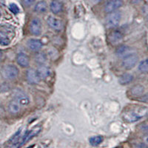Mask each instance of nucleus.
I'll use <instances>...</instances> for the list:
<instances>
[{
    "label": "nucleus",
    "mask_w": 148,
    "mask_h": 148,
    "mask_svg": "<svg viewBox=\"0 0 148 148\" xmlns=\"http://www.w3.org/2000/svg\"><path fill=\"white\" fill-rule=\"evenodd\" d=\"M147 109L143 107H134L127 110L123 113L122 118L126 122H135L141 119L146 115Z\"/></svg>",
    "instance_id": "f257e3e1"
},
{
    "label": "nucleus",
    "mask_w": 148,
    "mask_h": 148,
    "mask_svg": "<svg viewBox=\"0 0 148 148\" xmlns=\"http://www.w3.org/2000/svg\"><path fill=\"white\" fill-rule=\"evenodd\" d=\"M34 10L37 13H45V12L47 11V4L45 1H39V2H37V4L36 5L35 8H34Z\"/></svg>",
    "instance_id": "6ab92c4d"
},
{
    "label": "nucleus",
    "mask_w": 148,
    "mask_h": 148,
    "mask_svg": "<svg viewBox=\"0 0 148 148\" xmlns=\"http://www.w3.org/2000/svg\"><path fill=\"white\" fill-rule=\"evenodd\" d=\"M141 130L143 132H146L147 133H148V125H143L141 127Z\"/></svg>",
    "instance_id": "bb28decb"
},
{
    "label": "nucleus",
    "mask_w": 148,
    "mask_h": 148,
    "mask_svg": "<svg viewBox=\"0 0 148 148\" xmlns=\"http://www.w3.org/2000/svg\"><path fill=\"white\" fill-rule=\"evenodd\" d=\"M18 69L14 64H8L2 67L1 74L3 79L6 80H13L15 79L18 75Z\"/></svg>",
    "instance_id": "f03ea898"
},
{
    "label": "nucleus",
    "mask_w": 148,
    "mask_h": 148,
    "mask_svg": "<svg viewBox=\"0 0 148 148\" xmlns=\"http://www.w3.org/2000/svg\"><path fill=\"white\" fill-rule=\"evenodd\" d=\"M36 72L41 79H47L49 76V75H50V73H51L50 69H49L48 67L45 65H42V64L39 66V67L36 70Z\"/></svg>",
    "instance_id": "2eb2a0df"
},
{
    "label": "nucleus",
    "mask_w": 148,
    "mask_h": 148,
    "mask_svg": "<svg viewBox=\"0 0 148 148\" xmlns=\"http://www.w3.org/2000/svg\"><path fill=\"white\" fill-rule=\"evenodd\" d=\"M123 39V36L119 31H113L108 36V39L112 45H117L120 43Z\"/></svg>",
    "instance_id": "ddd939ff"
},
{
    "label": "nucleus",
    "mask_w": 148,
    "mask_h": 148,
    "mask_svg": "<svg viewBox=\"0 0 148 148\" xmlns=\"http://www.w3.org/2000/svg\"><path fill=\"white\" fill-rule=\"evenodd\" d=\"M1 16H2V14H1V11H0V18H1Z\"/></svg>",
    "instance_id": "2f4dec72"
},
{
    "label": "nucleus",
    "mask_w": 148,
    "mask_h": 148,
    "mask_svg": "<svg viewBox=\"0 0 148 148\" xmlns=\"http://www.w3.org/2000/svg\"><path fill=\"white\" fill-rule=\"evenodd\" d=\"M147 23H148V15L147 16Z\"/></svg>",
    "instance_id": "c756f323"
},
{
    "label": "nucleus",
    "mask_w": 148,
    "mask_h": 148,
    "mask_svg": "<svg viewBox=\"0 0 148 148\" xmlns=\"http://www.w3.org/2000/svg\"><path fill=\"white\" fill-rule=\"evenodd\" d=\"M22 104L18 102L17 100L14 99L10 101L8 104V110L11 114H18L22 109Z\"/></svg>",
    "instance_id": "f8f14e48"
},
{
    "label": "nucleus",
    "mask_w": 148,
    "mask_h": 148,
    "mask_svg": "<svg viewBox=\"0 0 148 148\" xmlns=\"http://www.w3.org/2000/svg\"><path fill=\"white\" fill-rule=\"evenodd\" d=\"M121 14L119 11H113L109 13L105 19V25L108 28H113L119 25L121 21Z\"/></svg>",
    "instance_id": "7ed1b4c3"
},
{
    "label": "nucleus",
    "mask_w": 148,
    "mask_h": 148,
    "mask_svg": "<svg viewBox=\"0 0 148 148\" xmlns=\"http://www.w3.org/2000/svg\"><path fill=\"white\" fill-rule=\"evenodd\" d=\"M15 99L22 105H27L30 103V99L27 95L22 90H17L15 92Z\"/></svg>",
    "instance_id": "9b49d317"
},
{
    "label": "nucleus",
    "mask_w": 148,
    "mask_h": 148,
    "mask_svg": "<svg viewBox=\"0 0 148 148\" xmlns=\"http://www.w3.org/2000/svg\"><path fill=\"white\" fill-rule=\"evenodd\" d=\"M103 140H104L103 136H97L91 137L90 138L89 141L90 145H92V146H98V145H100L102 142Z\"/></svg>",
    "instance_id": "aec40b11"
},
{
    "label": "nucleus",
    "mask_w": 148,
    "mask_h": 148,
    "mask_svg": "<svg viewBox=\"0 0 148 148\" xmlns=\"http://www.w3.org/2000/svg\"><path fill=\"white\" fill-rule=\"evenodd\" d=\"M138 70L142 73H148V59L141 62L138 65Z\"/></svg>",
    "instance_id": "412c9836"
},
{
    "label": "nucleus",
    "mask_w": 148,
    "mask_h": 148,
    "mask_svg": "<svg viewBox=\"0 0 148 148\" xmlns=\"http://www.w3.org/2000/svg\"><path fill=\"white\" fill-rule=\"evenodd\" d=\"M96 2H100V1H101V0H95Z\"/></svg>",
    "instance_id": "7c9ffc66"
},
{
    "label": "nucleus",
    "mask_w": 148,
    "mask_h": 148,
    "mask_svg": "<svg viewBox=\"0 0 148 148\" xmlns=\"http://www.w3.org/2000/svg\"><path fill=\"white\" fill-rule=\"evenodd\" d=\"M138 60V57L136 54H128L123 59L122 66L127 70L132 69L137 64Z\"/></svg>",
    "instance_id": "20e7f679"
},
{
    "label": "nucleus",
    "mask_w": 148,
    "mask_h": 148,
    "mask_svg": "<svg viewBox=\"0 0 148 148\" xmlns=\"http://www.w3.org/2000/svg\"><path fill=\"white\" fill-rule=\"evenodd\" d=\"M16 62L18 64L22 67H27L30 64V59L27 55L24 53H18L16 56Z\"/></svg>",
    "instance_id": "4468645a"
},
{
    "label": "nucleus",
    "mask_w": 148,
    "mask_h": 148,
    "mask_svg": "<svg viewBox=\"0 0 148 148\" xmlns=\"http://www.w3.org/2000/svg\"><path fill=\"white\" fill-rule=\"evenodd\" d=\"M127 49L128 47H126V46H121V47L117 50V54H119V55L120 56L123 55V54L127 52Z\"/></svg>",
    "instance_id": "393cba45"
},
{
    "label": "nucleus",
    "mask_w": 148,
    "mask_h": 148,
    "mask_svg": "<svg viewBox=\"0 0 148 148\" xmlns=\"http://www.w3.org/2000/svg\"><path fill=\"white\" fill-rule=\"evenodd\" d=\"M46 60H47V57H46V56L43 53H38L36 56V61L38 63H39V64H44L46 62Z\"/></svg>",
    "instance_id": "5701e85b"
},
{
    "label": "nucleus",
    "mask_w": 148,
    "mask_h": 148,
    "mask_svg": "<svg viewBox=\"0 0 148 148\" xmlns=\"http://www.w3.org/2000/svg\"><path fill=\"white\" fill-rule=\"evenodd\" d=\"M35 0H22V2L26 7H30V5H32Z\"/></svg>",
    "instance_id": "a878e982"
},
{
    "label": "nucleus",
    "mask_w": 148,
    "mask_h": 148,
    "mask_svg": "<svg viewBox=\"0 0 148 148\" xmlns=\"http://www.w3.org/2000/svg\"><path fill=\"white\" fill-rule=\"evenodd\" d=\"M27 46L30 51H39L43 46L42 42L39 39H30L27 41Z\"/></svg>",
    "instance_id": "1a4fd4ad"
},
{
    "label": "nucleus",
    "mask_w": 148,
    "mask_h": 148,
    "mask_svg": "<svg viewBox=\"0 0 148 148\" xmlns=\"http://www.w3.org/2000/svg\"><path fill=\"white\" fill-rule=\"evenodd\" d=\"M12 40V34L4 29L0 28V46H8Z\"/></svg>",
    "instance_id": "0eeeda50"
},
{
    "label": "nucleus",
    "mask_w": 148,
    "mask_h": 148,
    "mask_svg": "<svg viewBox=\"0 0 148 148\" xmlns=\"http://www.w3.org/2000/svg\"><path fill=\"white\" fill-rule=\"evenodd\" d=\"M123 5L122 0H111L106 4L104 7V10L106 13L109 14L121 8Z\"/></svg>",
    "instance_id": "423d86ee"
},
{
    "label": "nucleus",
    "mask_w": 148,
    "mask_h": 148,
    "mask_svg": "<svg viewBox=\"0 0 148 148\" xmlns=\"http://www.w3.org/2000/svg\"><path fill=\"white\" fill-rule=\"evenodd\" d=\"M47 22L48 25L54 30H61L63 27V24L62 21L53 16H49L47 18Z\"/></svg>",
    "instance_id": "9d476101"
},
{
    "label": "nucleus",
    "mask_w": 148,
    "mask_h": 148,
    "mask_svg": "<svg viewBox=\"0 0 148 148\" xmlns=\"http://www.w3.org/2000/svg\"><path fill=\"white\" fill-rule=\"evenodd\" d=\"M39 131H35V130H27V131L25 133V135H24L23 136H22V138H21L20 144H19V146L18 147L22 146L24 144H25L27 141H28L30 139V138H32L35 135H36Z\"/></svg>",
    "instance_id": "dca6fc26"
},
{
    "label": "nucleus",
    "mask_w": 148,
    "mask_h": 148,
    "mask_svg": "<svg viewBox=\"0 0 148 148\" xmlns=\"http://www.w3.org/2000/svg\"><path fill=\"white\" fill-rule=\"evenodd\" d=\"M2 57H3V53H2V51H0V62L2 61Z\"/></svg>",
    "instance_id": "c85d7f7f"
},
{
    "label": "nucleus",
    "mask_w": 148,
    "mask_h": 148,
    "mask_svg": "<svg viewBox=\"0 0 148 148\" xmlns=\"http://www.w3.org/2000/svg\"><path fill=\"white\" fill-rule=\"evenodd\" d=\"M143 141H144V143H145L147 146H148V133L145 135V136H144Z\"/></svg>",
    "instance_id": "cd10ccee"
},
{
    "label": "nucleus",
    "mask_w": 148,
    "mask_h": 148,
    "mask_svg": "<svg viewBox=\"0 0 148 148\" xmlns=\"http://www.w3.org/2000/svg\"><path fill=\"white\" fill-rule=\"evenodd\" d=\"M9 9L14 14H18L20 12V9L18 5L15 3H10L9 5Z\"/></svg>",
    "instance_id": "b1692460"
},
{
    "label": "nucleus",
    "mask_w": 148,
    "mask_h": 148,
    "mask_svg": "<svg viewBox=\"0 0 148 148\" xmlns=\"http://www.w3.org/2000/svg\"><path fill=\"white\" fill-rule=\"evenodd\" d=\"M30 31L33 35L39 36L42 33V23L39 18H34L30 25Z\"/></svg>",
    "instance_id": "39448f33"
},
{
    "label": "nucleus",
    "mask_w": 148,
    "mask_h": 148,
    "mask_svg": "<svg viewBox=\"0 0 148 148\" xmlns=\"http://www.w3.org/2000/svg\"><path fill=\"white\" fill-rule=\"evenodd\" d=\"M27 80L30 84H36L40 82L41 79L37 73L36 71L34 69H30L27 71L26 73Z\"/></svg>",
    "instance_id": "6e6552de"
},
{
    "label": "nucleus",
    "mask_w": 148,
    "mask_h": 148,
    "mask_svg": "<svg viewBox=\"0 0 148 148\" xmlns=\"http://www.w3.org/2000/svg\"><path fill=\"white\" fill-rule=\"evenodd\" d=\"M133 80V76L130 73H124L119 77V82L122 85H126Z\"/></svg>",
    "instance_id": "f3484780"
},
{
    "label": "nucleus",
    "mask_w": 148,
    "mask_h": 148,
    "mask_svg": "<svg viewBox=\"0 0 148 148\" xmlns=\"http://www.w3.org/2000/svg\"><path fill=\"white\" fill-rule=\"evenodd\" d=\"M144 87L141 85H136L132 89V92L134 96H140L143 93Z\"/></svg>",
    "instance_id": "4be33fe9"
},
{
    "label": "nucleus",
    "mask_w": 148,
    "mask_h": 148,
    "mask_svg": "<svg viewBox=\"0 0 148 148\" xmlns=\"http://www.w3.org/2000/svg\"><path fill=\"white\" fill-rule=\"evenodd\" d=\"M51 11L54 14H59L62 10V5L59 2H58L57 0H53L51 2V5H50Z\"/></svg>",
    "instance_id": "a211bd4d"
}]
</instances>
